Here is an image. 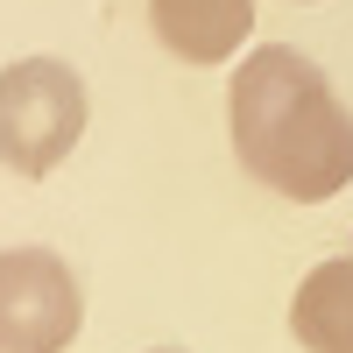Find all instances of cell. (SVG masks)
Masks as SVG:
<instances>
[{"label":"cell","instance_id":"1","mask_svg":"<svg viewBox=\"0 0 353 353\" xmlns=\"http://www.w3.org/2000/svg\"><path fill=\"white\" fill-rule=\"evenodd\" d=\"M226 134L254 184L297 205H325L353 184V113L325 85V71L290 43L248 50L226 92Z\"/></svg>","mask_w":353,"mask_h":353},{"label":"cell","instance_id":"2","mask_svg":"<svg viewBox=\"0 0 353 353\" xmlns=\"http://www.w3.org/2000/svg\"><path fill=\"white\" fill-rule=\"evenodd\" d=\"M85 78L64 57H21L0 71V163L14 176H50L85 134Z\"/></svg>","mask_w":353,"mask_h":353},{"label":"cell","instance_id":"3","mask_svg":"<svg viewBox=\"0 0 353 353\" xmlns=\"http://www.w3.org/2000/svg\"><path fill=\"white\" fill-rule=\"evenodd\" d=\"M85 325V290L64 254L0 248V353H64Z\"/></svg>","mask_w":353,"mask_h":353},{"label":"cell","instance_id":"4","mask_svg":"<svg viewBox=\"0 0 353 353\" xmlns=\"http://www.w3.org/2000/svg\"><path fill=\"white\" fill-rule=\"evenodd\" d=\"M149 21L170 57L212 71L226 57H241V43L254 36V0H149Z\"/></svg>","mask_w":353,"mask_h":353},{"label":"cell","instance_id":"5","mask_svg":"<svg viewBox=\"0 0 353 353\" xmlns=\"http://www.w3.org/2000/svg\"><path fill=\"white\" fill-rule=\"evenodd\" d=\"M290 332L304 353H353V254L318 261L290 297Z\"/></svg>","mask_w":353,"mask_h":353},{"label":"cell","instance_id":"6","mask_svg":"<svg viewBox=\"0 0 353 353\" xmlns=\"http://www.w3.org/2000/svg\"><path fill=\"white\" fill-rule=\"evenodd\" d=\"M156 353H170V346H156Z\"/></svg>","mask_w":353,"mask_h":353}]
</instances>
